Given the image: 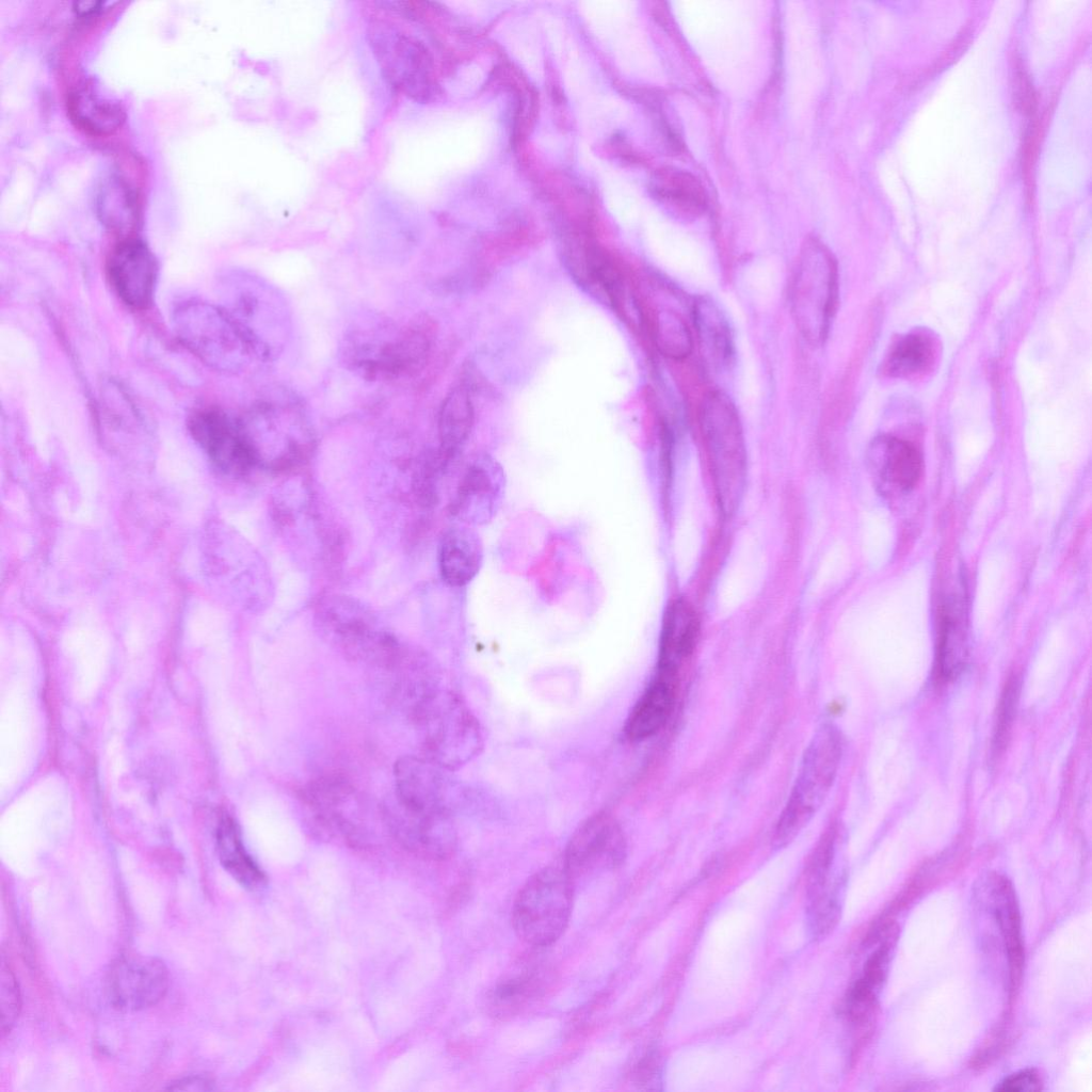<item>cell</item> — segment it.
Masks as SVG:
<instances>
[{
  "instance_id": "obj_28",
  "label": "cell",
  "mask_w": 1092,
  "mask_h": 1092,
  "mask_svg": "<svg viewBox=\"0 0 1092 1092\" xmlns=\"http://www.w3.org/2000/svg\"><path fill=\"white\" fill-rule=\"evenodd\" d=\"M475 419L473 404L468 389L452 388L441 403L438 414V436L441 456H451L467 439Z\"/></svg>"
},
{
  "instance_id": "obj_7",
  "label": "cell",
  "mask_w": 1092,
  "mask_h": 1092,
  "mask_svg": "<svg viewBox=\"0 0 1092 1092\" xmlns=\"http://www.w3.org/2000/svg\"><path fill=\"white\" fill-rule=\"evenodd\" d=\"M220 288L221 306L244 332L259 359H271L287 330V310L279 295L259 278L242 272L224 276Z\"/></svg>"
},
{
  "instance_id": "obj_18",
  "label": "cell",
  "mask_w": 1092,
  "mask_h": 1092,
  "mask_svg": "<svg viewBox=\"0 0 1092 1092\" xmlns=\"http://www.w3.org/2000/svg\"><path fill=\"white\" fill-rule=\"evenodd\" d=\"M503 488V473L487 459L475 461L463 475L452 512L468 524L488 521L499 504Z\"/></svg>"
},
{
  "instance_id": "obj_5",
  "label": "cell",
  "mask_w": 1092,
  "mask_h": 1092,
  "mask_svg": "<svg viewBox=\"0 0 1092 1092\" xmlns=\"http://www.w3.org/2000/svg\"><path fill=\"white\" fill-rule=\"evenodd\" d=\"M374 5L367 36L384 77L406 97L428 101L435 89L428 49L380 2Z\"/></svg>"
},
{
  "instance_id": "obj_23",
  "label": "cell",
  "mask_w": 1092,
  "mask_h": 1092,
  "mask_svg": "<svg viewBox=\"0 0 1092 1092\" xmlns=\"http://www.w3.org/2000/svg\"><path fill=\"white\" fill-rule=\"evenodd\" d=\"M66 109L75 126L92 135L112 134L126 119L125 110L118 102L100 96L90 85L69 91Z\"/></svg>"
},
{
  "instance_id": "obj_13",
  "label": "cell",
  "mask_w": 1092,
  "mask_h": 1092,
  "mask_svg": "<svg viewBox=\"0 0 1092 1092\" xmlns=\"http://www.w3.org/2000/svg\"><path fill=\"white\" fill-rule=\"evenodd\" d=\"M107 275L111 287L128 307L148 308L152 303L158 278V262L139 238L122 239L107 260Z\"/></svg>"
},
{
  "instance_id": "obj_38",
  "label": "cell",
  "mask_w": 1092,
  "mask_h": 1092,
  "mask_svg": "<svg viewBox=\"0 0 1092 1092\" xmlns=\"http://www.w3.org/2000/svg\"><path fill=\"white\" fill-rule=\"evenodd\" d=\"M658 1074V1056L655 1053L647 1054L637 1066L636 1077L638 1081L643 1085L651 1081H655L657 1079Z\"/></svg>"
},
{
  "instance_id": "obj_10",
  "label": "cell",
  "mask_w": 1092,
  "mask_h": 1092,
  "mask_svg": "<svg viewBox=\"0 0 1092 1092\" xmlns=\"http://www.w3.org/2000/svg\"><path fill=\"white\" fill-rule=\"evenodd\" d=\"M188 428L207 456L223 471L243 476L258 465L240 420L223 410L211 406L194 411Z\"/></svg>"
},
{
  "instance_id": "obj_17",
  "label": "cell",
  "mask_w": 1092,
  "mask_h": 1092,
  "mask_svg": "<svg viewBox=\"0 0 1092 1092\" xmlns=\"http://www.w3.org/2000/svg\"><path fill=\"white\" fill-rule=\"evenodd\" d=\"M444 770L424 757L399 758L394 766L395 797L418 809L450 814Z\"/></svg>"
},
{
  "instance_id": "obj_20",
  "label": "cell",
  "mask_w": 1092,
  "mask_h": 1092,
  "mask_svg": "<svg viewBox=\"0 0 1092 1092\" xmlns=\"http://www.w3.org/2000/svg\"><path fill=\"white\" fill-rule=\"evenodd\" d=\"M700 633V621L692 605L676 598L668 606L659 641L657 670L678 673L693 653Z\"/></svg>"
},
{
  "instance_id": "obj_31",
  "label": "cell",
  "mask_w": 1092,
  "mask_h": 1092,
  "mask_svg": "<svg viewBox=\"0 0 1092 1092\" xmlns=\"http://www.w3.org/2000/svg\"><path fill=\"white\" fill-rule=\"evenodd\" d=\"M655 191L659 197L686 214L701 213L706 207L703 186L685 171H662L656 178Z\"/></svg>"
},
{
  "instance_id": "obj_25",
  "label": "cell",
  "mask_w": 1092,
  "mask_h": 1092,
  "mask_svg": "<svg viewBox=\"0 0 1092 1092\" xmlns=\"http://www.w3.org/2000/svg\"><path fill=\"white\" fill-rule=\"evenodd\" d=\"M693 320L702 354L720 370L733 362L735 349L729 323L720 307L708 298H698L693 305Z\"/></svg>"
},
{
  "instance_id": "obj_30",
  "label": "cell",
  "mask_w": 1092,
  "mask_h": 1092,
  "mask_svg": "<svg viewBox=\"0 0 1092 1092\" xmlns=\"http://www.w3.org/2000/svg\"><path fill=\"white\" fill-rule=\"evenodd\" d=\"M936 343L924 332H913L896 341L889 350L884 370L896 378H910L928 371L936 358Z\"/></svg>"
},
{
  "instance_id": "obj_26",
  "label": "cell",
  "mask_w": 1092,
  "mask_h": 1092,
  "mask_svg": "<svg viewBox=\"0 0 1092 1092\" xmlns=\"http://www.w3.org/2000/svg\"><path fill=\"white\" fill-rule=\"evenodd\" d=\"M96 211L100 222L110 231L133 237L140 223V205L135 192L117 175L105 178L96 195Z\"/></svg>"
},
{
  "instance_id": "obj_19",
  "label": "cell",
  "mask_w": 1092,
  "mask_h": 1092,
  "mask_svg": "<svg viewBox=\"0 0 1092 1092\" xmlns=\"http://www.w3.org/2000/svg\"><path fill=\"white\" fill-rule=\"evenodd\" d=\"M676 690L677 673L657 670L626 719L624 733L628 740H646L665 725L674 706Z\"/></svg>"
},
{
  "instance_id": "obj_14",
  "label": "cell",
  "mask_w": 1092,
  "mask_h": 1092,
  "mask_svg": "<svg viewBox=\"0 0 1092 1092\" xmlns=\"http://www.w3.org/2000/svg\"><path fill=\"white\" fill-rule=\"evenodd\" d=\"M304 801L324 825L357 841L366 833L367 815L354 787L343 777L328 775L308 784Z\"/></svg>"
},
{
  "instance_id": "obj_3",
  "label": "cell",
  "mask_w": 1092,
  "mask_h": 1092,
  "mask_svg": "<svg viewBox=\"0 0 1092 1092\" xmlns=\"http://www.w3.org/2000/svg\"><path fill=\"white\" fill-rule=\"evenodd\" d=\"M172 322L181 343L212 369L236 373L253 358L259 359L244 332L221 305L187 300L174 309Z\"/></svg>"
},
{
  "instance_id": "obj_33",
  "label": "cell",
  "mask_w": 1092,
  "mask_h": 1092,
  "mask_svg": "<svg viewBox=\"0 0 1092 1092\" xmlns=\"http://www.w3.org/2000/svg\"><path fill=\"white\" fill-rule=\"evenodd\" d=\"M1013 1042V1012L1006 1009L998 1023L992 1028L980 1047L971 1056L969 1067L982 1071L994 1064Z\"/></svg>"
},
{
  "instance_id": "obj_34",
  "label": "cell",
  "mask_w": 1092,
  "mask_h": 1092,
  "mask_svg": "<svg viewBox=\"0 0 1092 1092\" xmlns=\"http://www.w3.org/2000/svg\"><path fill=\"white\" fill-rule=\"evenodd\" d=\"M807 914L810 931L816 938L826 936L840 916V902L836 890L829 887L808 898Z\"/></svg>"
},
{
  "instance_id": "obj_27",
  "label": "cell",
  "mask_w": 1092,
  "mask_h": 1092,
  "mask_svg": "<svg viewBox=\"0 0 1092 1092\" xmlns=\"http://www.w3.org/2000/svg\"><path fill=\"white\" fill-rule=\"evenodd\" d=\"M870 460L880 476L901 491L912 489L921 476V457L909 441L883 436L870 448Z\"/></svg>"
},
{
  "instance_id": "obj_11",
  "label": "cell",
  "mask_w": 1092,
  "mask_h": 1092,
  "mask_svg": "<svg viewBox=\"0 0 1092 1092\" xmlns=\"http://www.w3.org/2000/svg\"><path fill=\"white\" fill-rule=\"evenodd\" d=\"M382 817L394 838L419 856L441 860L449 856L455 847L450 814L418 809L394 796L383 806Z\"/></svg>"
},
{
  "instance_id": "obj_8",
  "label": "cell",
  "mask_w": 1092,
  "mask_h": 1092,
  "mask_svg": "<svg viewBox=\"0 0 1092 1092\" xmlns=\"http://www.w3.org/2000/svg\"><path fill=\"white\" fill-rule=\"evenodd\" d=\"M837 299V266L829 250L816 240L805 243L790 290L797 327L812 344L828 336Z\"/></svg>"
},
{
  "instance_id": "obj_36",
  "label": "cell",
  "mask_w": 1092,
  "mask_h": 1092,
  "mask_svg": "<svg viewBox=\"0 0 1092 1092\" xmlns=\"http://www.w3.org/2000/svg\"><path fill=\"white\" fill-rule=\"evenodd\" d=\"M1 1032L9 1033L15 1025L21 1009V996L16 977L4 959L0 973Z\"/></svg>"
},
{
  "instance_id": "obj_35",
  "label": "cell",
  "mask_w": 1092,
  "mask_h": 1092,
  "mask_svg": "<svg viewBox=\"0 0 1092 1092\" xmlns=\"http://www.w3.org/2000/svg\"><path fill=\"white\" fill-rule=\"evenodd\" d=\"M1019 688L1021 684L1015 674L1008 678L1003 687L998 703L993 737V751L995 755L1000 754L1008 743L1018 703Z\"/></svg>"
},
{
  "instance_id": "obj_2",
  "label": "cell",
  "mask_w": 1092,
  "mask_h": 1092,
  "mask_svg": "<svg viewBox=\"0 0 1092 1092\" xmlns=\"http://www.w3.org/2000/svg\"><path fill=\"white\" fill-rule=\"evenodd\" d=\"M841 751L838 728L831 723L821 724L805 749L796 782L776 821V848L789 845L819 810L834 784Z\"/></svg>"
},
{
  "instance_id": "obj_15",
  "label": "cell",
  "mask_w": 1092,
  "mask_h": 1092,
  "mask_svg": "<svg viewBox=\"0 0 1092 1092\" xmlns=\"http://www.w3.org/2000/svg\"><path fill=\"white\" fill-rule=\"evenodd\" d=\"M436 335L433 320L427 317L414 320L395 339L386 342L374 358L360 366L370 375L391 379L414 376L428 365Z\"/></svg>"
},
{
  "instance_id": "obj_24",
  "label": "cell",
  "mask_w": 1092,
  "mask_h": 1092,
  "mask_svg": "<svg viewBox=\"0 0 1092 1092\" xmlns=\"http://www.w3.org/2000/svg\"><path fill=\"white\" fill-rule=\"evenodd\" d=\"M961 606L949 600L942 607L935 660L936 679L942 682L958 677L967 660V630Z\"/></svg>"
},
{
  "instance_id": "obj_12",
  "label": "cell",
  "mask_w": 1092,
  "mask_h": 1092,
  "mask_svg": "<svg viewBox=\"0 0 1092 1092\" xmlns=\"http://www.w3.org/2000/svg\"><path fill=\"white\" fill-rule=\"evenodd\" d=\"M168 971L158 958L128 954L118 958L108 974L110 1003L122 1012H138L157 1005L166 994Z\"/></svg>"
},
{
  "instance_id": "obj_1",
  "label": "cell",
  "mask_w": 1092,
  "mask_h": 1092,
  "mask_svg": "<svg viewBox=\"0 0 1092 1092\" xmlns=\"http://www.w3.org/2000/svg\"><path fill=\"white\" fill-rule=\"evenodd\" d=\"M700 425L718 504L728 516L740 503L746 479L744 437L732 400L721 391L706 395L700 408Z\"/></svg>"
},
{
  "instance_id": "obj_37",
  "label": "cell",
  "mask_w": 1092,
  "mask_h": 1092,
  "mask_svg": "<svg viewBox=\"0 0 1092 1092\" xmlns=\"http://www.w3.org/2000/svg\"><path fill=\"white\" fill-rule=\"evenodd\" d=\"M1043 1089V1079L1034 1067H1026L1005 1077L997 1083L995 1091L1001 1092H1039Z\"/></svg>"
},
{
  "instance_id": "obj_40",
  "label": "cell",
  "mask_w": 1092,
  "mask_h": 1092,
  "mask_svg": "<svg viewBox=\"0 0 1092 1092\" xmlns=\"http://www.w3.org/2000/svg\"><path fill=\"white\" fill-rule=\"evenodd\" d=\"M101 2L97 1H80L74 3V10L81 16L91 15L100 10Z\"/></svg>"
},
{
  "instance_id": "obj_16",
  "label": "cell",
  "mask_w": 1092,
  "mask_h": 1092,
  "mask_svg": "<svg viewBox=\"0 0 1092 1092\" xmlns=\"http://www.w3.org/2000/svg\"><path fill=\"white\" fill-rule=\"evenodd\" d=\"M993 914L1002 937L1008 961V1009H1013L1022 984L1025 947L1016 892L1003 874L991 873L986 881Z\"/></svg>"
},
{
  "instance_id": "obj_6",
  "label": "cell",
  "mask_w": 1092,
  "mask_h": 1092,
  "mask_svg": "<svg viewBox=\"0 0 1092 1092\" xmlns=\"http://www.w3.org/2000/svg\"><path fill=\"white\" fill-rule=\"evenodd\" d=\"M574 883L563 864L546 866L528 879L512 909V925L520 940L545 947L561 936L571 917Z\"/></svg>"
},
{
  "instance_id": "obj_29",
  "label": "cell",
  "mask_w": 1092,
  "mask_h": 1092,
  "mask_svg": "<svg viewBox=\"0 0 1092 1092\" xmlns=\"http://www.w3.org/2000/svg\"><path fill=\"white\" fill-rule=\"evenodd\" d=\"M216 850L222 866L240 884L253 888L263 882L261 869L246 852L239 828L228 816L223 817L219 823Z\"/></svg>"
},
{
  "instance_id": "obj_22",
  "label": "cell",
  "mask_w": 1092,
  "mask_h": 1092,
  "mask_svg": "<svg viewBox=\"0 0 1092 1092\" xmlns=\"http://www.w3.org/2000/svg\"><path fill=\"white\" fill-rule=\"evenodd\" d=\"M483 547L479 535L469 528H454L446 533L438 551L443 580L455 588L469 583L479 573Z\"/></svg>"
},
{
  "instance_id": "obj_39",
  "label": "cell",
  "mask_w": 1092,
  "mask_h": 1092,
  "mask_svg": "<svg viewBox=\"0 0 1092 1092\" xmlns=\"http://www.w3.org/2000/svg\"><path fill=\"white\" fill-rule=\"evenodd\" d=\"M212 1082L208 1078L200 1076H192L180 1079L174 1082L168 1089L170 1090H192L202 1091L209 1090Z\"/></svg>"
},
{
  "instance_id": "obj_9",
  "label": "cell",
  "mask_w": 1092,
  "mask_h": 1092,
  "mask_svg": "<svg viewBox=\"0 0 1092 1092\" xmlns=\"http://www.w3.org/2000/svg\"><path fill=\"white\" fill-rule=\"evenodd\" d=\"M626 838L620 822L598 812L581 822L567 842L563 866L575 882L617 868L625 860Z\"/></svg>"
},
{
  "instance_id": "obj_32",
  "label": "cell",
  "mask_w": 1092,
  "mask_h": 1092,
  "mask_svg": "<svg viewBox=\"0 0 1092 1092\" xmlns=\"http://www.w3.org/2000/svg\"><path fill=\"white\" fill-rule=\"evenodd\" d=\"M653 334L659 352L668 358L681 360L692 351L693 341L684 319L672 310H660L654 317Z\"/></svg>"
},
{
  "instance_id": "obj_4",
  "label": "cell",
  "mask_w": 1092,
  "mask_h": 1092,
  "mask_svg": "<svg viewBox=\"0 0 1092 1092\" xmlns=\"http://www.w3.org/2000/svg\"><path fill=\"white\" fill-rule=\"evenodd\" d=\"M410 714L419 730L424 758L446 770L466 764L482 748L479 722L451 692L434 690Z\"/></svg>"
},
{
  "instance_id": "obj_21",
  "label": "cell",
  "mask_w": 1092,
  "mask_h": 1092,
  "mask_svg": "<svg viewBox=\"0 0 1092 1092\" xmlns=\"http://www.w3.org/2000/svg\"><path fill=\"white\" fill-rule=\"evenodd\" d=\"M550 983L548 969L529 967L504 977L486 994L485 1008L497 1018L511 1017L544 995Z\"/></svg>"
}]
</instances>
